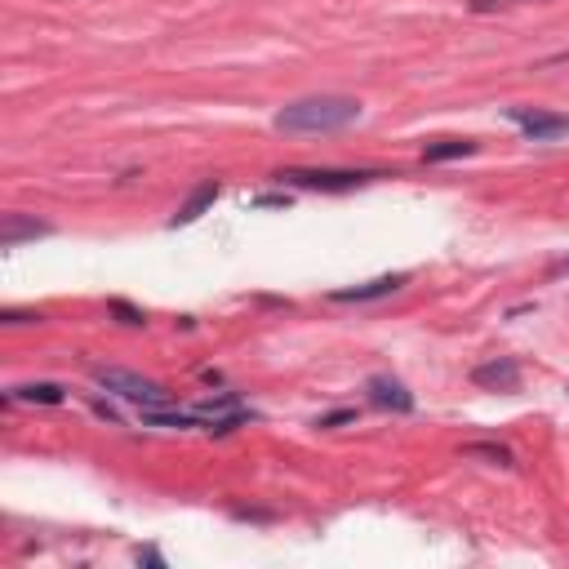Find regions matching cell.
I'll return each mask as SVG.
<instances>
[{
	"instance_id": "6da1fadb",
	"label": "cell",
	"mask_w": 569,
	"mask_h": 569,
	"mask_svg": "<svg viewBox=\"0 0 569 569\" xmlns=\"http://www.w3.org/2000/svg\"><path fill=\"white\" fill-rule=\"evenodd\" d=\"M365 116V107L356 98L343 94H316V98H298V103H285L276 112V129L281 134H338V129L356 125Z\"/></svg>"
},
{
	"instance_id": "7a4b0ae2",
	"label": "cell",
	"mask_w": 569,
	"mask_h": 569,
	"mask_svg": "<svg viewBox=\"0 0 569 569\" xmlns=\"http://www.w3.org/2000/svg\"><path fill=\"white\" fill-rule=\"evenodd\" d=\"M276 183L281 187H298V192H356V187L374 183V178H383L378 169H276Z\"/></svg>"
},
{
	"instance_id": "3957f363",
	"label": "cell",
	"mask_w": 569,
	"mask_h": 569,
	"mask_svg": "<svg viewBox=\"0 0 569 569\" xmlns=\"http://www.w3.org/2000/svg\"><path fill=\"white\" fill-rule=\"evenodd\" d=\"M94 383L103 387V392L121 396V401H134L138 409H152V405H169V401H174V392H169L165 383H156V378H143V374H134V369L94 365Z\"/></svg>"
},
{
	"instance_id": "277c9868",
	"label": "cell",
	"mask_w": 569,
	"mask_h": 569,
	"mask_svg": "<svg viewBox=\"0 0 569 569\" xmlns=\"http://www.w3.org/2000/svg\"><path fill=\"white\" fill-rule=\"evenodd\" d=\"M512 125L521 129L529 143H552V138L569 134V116H556V112H538V107H512Z\"/></svg>"
},
{
	"instance_id": "5b68a950",
	"label": "cell",
	"mask_w": 569,
	"mask_h": 569,
	"mask_svg": "<svg viewBox=\"0 0 569 569\" xmlns=\"http://www.w3.org/2000/svg\"><path fill=\"white\" fill-rule=\"evenodd\" d=\"M405 285H409V276H405V272L374 276V281H365V285L334 289V294H329V303H374V298H392V294H401Z\"/></svg>"
},
{
	"instance_id": "8992f818",
	"label": "cell",
	"mask_w": 569,
	"mask_h": 569,
	"mask_svg": "<svg viewBox=\"0 0 569 569\" xmlns=\"http://www.w3.org/2000/svg\"><path fill=\"white\" fill-rule=\"evenodd\" d=\"M472 383L485 387V392H516L521 387V365L512 356H494V361L472 369Z\"/></svg>"
},
{
	"instance_id": "52a82bcc",
	"label": "cell",
	"mask_w": 569,
	"mask_h": 569,
	"mask_svg": "<svg viewBox=\"0 0 569 569\" xmlns=\"http://www.w3.org/2000/svg\"><path fill=\"white\" fill-rule=\"evenodd\" d=\"M365 392H369V401H374L378 409H392V414H409V409H414V392H409L401 378H392V374H374L365 383Z\"/></svg>"
},
{
	"instance_id": "ba28073f",
	"label": "cell",
	"mask_w": 569,
	"mask_h": 569,
	"mask_svg": "<svg viewBox=\"0 0 569 569\" xmlns=\"http://www.w3.org/2000/svg\"><path fill=\"white\" fill-rule=\"evenodd\" d=\"M218 192H223V187H218V178H205V183H196L192 192H187V201L178 205V214L169 218V227H192L196 218L205 214V209H214V201H218Z\"/></svg>"
},
{
	"instance_id": "9c48e42d",
	"label": "cell",
	"mask_w": 569,
	"mask_h": 569,
	"mask_svg": "<svg viewBox=\"0 0 569 569\" xmlns=\"http://www.w3.org/2000/svg\"><path fill=\"white\" fill-rule=\"evenodd\" d=\"M54 227L41 223V218H27V214H5V223H0V245L5 249H18L23 241H36V236H49Z\"/></svg>"
},
{
	"instance_id": "30bf717a",
	"label": "cell",
	"mask_w": 569,
	"mask_h": 569,
	"mask_svg": "<svg viewBox=\"0 0 569 569\" xmlns=\"http://www.w3.org/2000/svg\"><path fill=\"white\" fill-rule=\"evenodd\" d=\"M9 405H63L67 401V387L63 383H23V387H9L5 396Z\"/></svg>"
},
{
	"instance_id": "8fae6325",
	"label": "cell",
	"mask_w": 569,
	"mask_h": 569,
	"mask_svg": "<svg viewBox=\"0 0 569 569\" xmlns=\"http://www.w3.org/2000/svg\"><path fill=\"white\" fill-rule=\"evenodd\" d=\"M463 156H476V138H441V143L423 147L427 165H445V161H463Z\"/></svg>"
},
{
	"instance_id": "7c38bea8",
	"label": "cell",
	"mask_w": 569,
	"mask_h": 569,
	"mask_svg": "<svg viewBox=\"0 0 569 569\" xmlns=\"http://www.w3.org/2000/svg\"><path fill=\"white\" fill-rule=\"evenodd\" d=\"M463 454H467V458H489V463H498V467H512V449H507V445L472 441V445H463Z\"/></svg>"
},
{
	"instance_id": "4fadbf2b",
	"label": "cell",
	"mask_w": 569,
	"mask_h": 569,
	"mask_svg": "<svg viewBox=\"0 0 569 569\" xmlns=\"http://www.w3.org/2000/svg\"><path fill=\"white\" fill-rule=\"evenodd\" d=\"M107 312H112V316H121V325H143V312H138V307H129L125 303V298H112V303H107Z\"/></svg>"
},
{
	"instance_id": "5bb4252c",
	"label": "cell",
	"mask_w": 569,
	"mask_h": 569,
	"mask_svg": "<svg viewBox=\"0 0 569 569\" xmlns=\"http://www.w3.org/2000/svg\"><path fill=\"white\" fill-rule=\"evenodd\" d=\"M0 321H5V325H41L45 316L41 312H14V307H5V312H0Z\"/></svg>"
},
{
	"instance_id": "9a60e30c",
	"label": "cell",
	"mask_w": 569,
	"mask_h": 569,
	"mask_svg": "<svg viewBox=\"0 0 569 569\" xmlns=\"http://www.w3.org/2000/svg\"><path fill=\"white\" fill-rule=\"evenodd\" d=\"M138 565H165V556L156 547H138Z\"/></svg>"
},
{
	"instance_id": "2e32d148",
	"label": "cell",
	"mask_w": 569,
	"mask_h": 569,
	"mask_svg": "<svg viewBox=\"0 0 569 569\" xmlns=\"http://www.w3.org/2000/svg\"><path fill=\"white\" fill-rule=\"evenodd\" d=\"M352 409H343V414H329V418H321V427H338V423H352Z\"/></svg>"
},
{
	"instance_id": "e0dca14e",
	"label": "cell",
	"mask_w": 569,
	"mask_h": 569,
	"mask_svg": "<svg viewBox=\"0 0 569 569\" xmlns=\"http://www.w3.org/2000/svg\"><path fill=\"white\" fill-rule=\"evenodd\" d=\"M498 5H516V0H472L476 14H485V9H498Z\"/></svg>"
},
{
	"instance_id": "ac0fdd59",
	"label": "cell",
	"mask_w": 569,
	"mask_h": 569,
	"mask_svg": "<svg viewBox=\"0 0 569 569\" xmlns=\"http://www.w3.org/2000/svg\"><path fill=\"white\" fill-rule=\"evenodd\" d=\"M249 205H289V196H254Z\"/></svg>"
},
{
	"instance_id": "d6986e66",
	"label": "cell",
	"mask_w": 569,
	"mask_h": 569,
	"mask_svg": "<svg viewBox=\"0 0 569 569\" xmlns=\"http://www.w3.org/2000/svg\"><path fill=\"white\" fill-rule=\"evenodd\" d=\"M552 272H556V276H569V254H565V258H561V263H556V267H552Z\"/></svg>"
}]
</instances>
